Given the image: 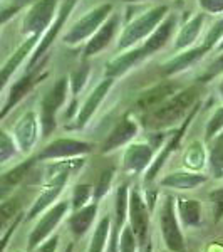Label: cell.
Masks as SVG:
<instances>
[{"label": "cell", "mask_w": 223, "mask_h": 252, "mask_svg": "<svg viewBox=\"0 0 223 252\" xmlns=\"http://www.w3.org/2000/svg\"><path fill=\"white\" fill-rule=\"evenodd\" d=\"M198 101V88L188 86L183 91L175 93L168 99L163 101L160 106L146 113L144 125L151 129H161L185 120L192 111L195 103Z\"/></svg>", "instance_id": "obj_1"}, {"label": "cell", "mask_w": 223, "mask_h": 252, "mask_svg": "<svg viewBox=\"0 0 223 252\" xmlns=\"http://www.w3.org/2000/svg\"><path fill=\"white\" fill-rule=\"evenodd\" d=\"M168 12L169 9L166 5H158L155 9L144 12L139 17H136L133 22H129L123 29V34H121L119 42H117V51H124V49L135 46L139 40L148 39L149 34H151V32L161 24V20L168 15Z\"/></svg>", "instance_id": "obj_2"}, {"label": "cell", "mask_w": 223, "mask_h": 252, "mask_svg": "<svg viewBox=\"0 0 223 252\" xmlns=\"http://www.w3.org/2000/svg\"><path fill=\"white\" fill-rule=\"evenodd\" d=\"M160 230L161 237L169 252H183L185 237L181 232L180 219L176 214V205L173 197H166L160 207Z\"/></svg>", "instance_id": "obj_3"}, {"label": "cell", "mask_w": 223, "mask_h": 252, "mask_svg": "<svg viewBox=\"0 0 223 252\" xmlns=\"http://www.w3.org/2000/svg\"><path fill=\"white\" fill-rule=\"evenodd\" d=\"M67 89H69V79L62 78L59 79L57 83L52 86L51 91L44 96L42 104H40V133L44 136H49L56 128V123H57V113L59 109L62 108L64 101H66L67 96Z\"/></svg>", "instance_id": "obj_4"}, {"label": "cell", "mask_w": 223, "mask_h": 252, "mask_svg": "<svg viewBox=\"0 0 223 252\" xmlns=\"http://www.w3.org/2000/svg\"><path fill=\"white\" fill-rule=\"evenodd\" d=\"M111 12H112L111 2L101 3V5L94 7L92 10H89L87 14L83 15V17L71 27V31L64 35V42L74 46V44H79V42H83V40H86L87 37H91V35L103 26L104 20L111 15Z\"/></svg>", "instance_id": "obj_5"}, {"label": "cell", "mask_w": 223, "mask_h": 252, "mask_svg": "<svg viewBox=\"0 0 223 252\" xmlns=\"http://www.w3.org/2000/svg\"><path fill=\"white\" fill-rule=\"evenodd\" d=\"M69 204L67 200H60L56 202L52 207H49L46 212L40 214V219L37 220V223L34 225V229L30 230L29 239H27V251H32L39 246L40 242H44L46 239L51 237V234L56 230V227L59 225V222L64 219V215L67 214Z\"/></svg>", "instance_id": "obj_6"}, {"label": "cell", "mask_w": 223, "mask_h": 252, "mask_svg": "<svg viewBox=\"0 0 223 252\" xmlns=\"http://www.w3.org/2000/svg\"><path fill=\"white\" fill-rule=\"evenodd\" d=\"M59 0H39L37 3L30 7L27 12L26 19L22 22V31L29 35L39 34L42 35L47 31V27L56 19V10H57Z\"/></svg>", "instance_id": "obj_7"}, {"label": "cell", "mask_w": 223, "mask_h": 252, "mask_svg": "<svg viewBox=\"0 0 223 252\" xmlns=\"http://www.w3.org/2000/svg\"><path fill=\"white\" fill-rule=\"evenodd\" d=\"M149 214H151V210L148 209L144 197L139 193V190L131 189L129 200H128V223L136 235L138 244H143L146 241V237H148Z\"/></svg>", "instance_id": "obj_8"}, {"label": "cell", "mask_w": 223, "mask_h": 252, "mask_svg": "<svg viewBox=\"0 0 223 252\" xmlns=\"http://www.w3.org/2000/svg\"><path fill=\"white\" fill-rule=\"evenodd\" d=\"M92 146L81 140L72 138H59L49 143L42 152L35 157V160H67V158H81L91 153Z\"/></svg>", "instance_id": "obj_9"}, {"label": "cell", "mask_w": 223, "mask_h": 252, "mask_svg": "<svg viewBox=\"0 0 223 252\" xmlns=\"http://www.w3.org/2000/svg\"><path fill=\"white\" fill-rule=\"evenodd\" d=\"M198 108H200V103H196L193 106L192 111L188 113V116L183 120V125H181V128L178 129V131L173 133V136L169 138L168 141L163 145V148H161V152H160V155H158V158L155 161H151V165L148 166V170H146V175H144V182H151V180H155V177H156V173L161 170V166H163L165 163V160L168 158L169 155H171L173 152L180 146V141L183 140V136H185V133H186V129H188V126L190 123H192V120L195 118V115L198 113Z\"/></svg>", "instance_id": "obj_10"}, {"label": "cell", "mask_w": 223, "mask_h": 252, "mask_svg": "<svg viewBox=\"0 0 223 252\" xmlns=\"http://www.w3.org/2000/svg\"><path fill=\"white\" fill-rule=\"evenodd\" d=\"M74 5H76V0H66V2L62 3V7H60L59 14L56 15V19L52 20V24L47 27V31L42 34V37L39 39L37 47H35L34 54H32V58H30L29 69L34 67V64L40 59V56H42L44 52H46L47 49L52 46V42H54L56 37L59 35L60 29H62V26L66 24V20L69 17V14L72 12V9H74Z\"/></svg>", "instance_id": "obj_11"}, {"label": "cell", "mask_w": 223, "mask_h": 252, "mask_svg": "<svg viewBox=\"0 0 223 252\" xmlns=\"http://www.w3.org/2000/svg\"><path fill=\"white\" fill-rule=\"evenodd\" d=\"M39 118L34 111H27L14 126V140L19 152L30 153L39 140Z\"/></svg>", "instance_id": "obj_12"}, {"label": "cell", "mask_w": 223, "mask_h": 252, "mask_svg": "<svg viewBox=\"0 0 223 252\" xmlns=\"http://www.w3.org/2000/svg\"><path fill=\"white\" fill-rule=\"evenodd\" d=\"M155 157V148L149 143H131L123 153V168L128 175H139L148 170Z\"/></svg>", "instance_id": "obj_13"}, {"label": "cell", "mask_w": 223, "mask_h": 252, "mask_svg": "<svg viewBox=\"0 0 223 252\" xmlns=\"http://www.w3.org/2000/svg\"><path fill=\"white\" fill-rule=\"evenodd\" d=\"M175 27H176V15L168 12V15L161 20L160 26L149 34V37L146 39L144 44L141 46V51H143L144 58H148V56L155 54L160 49H163L166 46V42L169 40V37H171Z\"/></svg>", "instance_id": "obj_14"}, {"label": "cell", "mask_w": 223, "mask_h": 252, "mask_svg": "<svg viewBox=\"0 0 223 252\" xmlns=\"http://www.w3.org/2000/svg\"><path fill=\"white\" fill-rule=\"evenodd\" d=\"M117 26H119V15L111 14L106 20H104L103 26L91 35L89 42L86 44V49H84V58L86 59L92 58V56H96L97 52L103 51L104 47H108V44L111 42L112 37H114Z\"/></svg>", "instance_id": "obj_15"}, {"label": "cell", "mask_w": 223, "mask_h": 252, "mask_svg": "<svg viewBox=\"0 0 223 252\" xmlns=\"http://www.w3.org/2000/svg\"><path fill=\"white\" fill-rule=\"evenodd\" d=\"M136 135H138V123L131 116H124L123 120L116 125V128L108 135L106 141L103 143L101 152L103 153L114 152V150L121 148V146L128 145Z\"/></svg>", "instance_id": "obj_16"}, {"label": "cell", "mask_w": 223, "mask_h": 252, "mask_svg": "<svg viewBox=\"0 0 223 252\" xmlns=\"http://www.w3.org/2000/svg\"><path fill=\"white\" fill-rule=\"evenodd\" d=\"M66 185H67V180H56V182L44 184L42 192L39 193V197L34 200V204L30 205L29 212L26 215V220H32V219L39 217L42 212H46L49 207L54 205Z\"/></svg>", "instance_id": "obj_17"}, {"label": "cell", "mask_w": 223, "mask_h": 252, "mask_svg": "<svg viewBox=\"0 0 223 252\" xmlns=\"http://www.w3.org/2000/svg\"><path fill=\"white\" fill-rule=\"evenodd\" d=\"M46 76H47V72L35 71V72H29V74L24 76V78L20 79V81H17V83H15L14 86H12V89H10L9 99H7L5 106H3L2 111H0V120L9 115V113L12 111V108H14L15 104L19 103V101H22L24 97L27 96V93H29L37 83H40V81L46 78Z\"/></svg>", "instance_id": "obj_18"}, {"label": "cell", "mask_w": 223, "mask_h": 252, "mask_svg": "<svg viewBox=\"0 0 223 252\" xmlns=\"http://www.w3.org/2000/svg\"><path fill=\"white\" fill-rule=\"evenodd\" d=\"M208 180V177H205L200 172H192V170H178V172L168 173L166 177L161 178L160 185L165 189H173V190H193L196 187L203 185Z\"/></svg>", "instance_id": "obj_19"}, {"label": "cell", "mask_w": 223, "mask_h": 252, "mask_svg": "<svg viewBox=\"0 0 223 252\" xmlns=\"http://www.w3.org/2000/svg\"><path fill=\"white\" fill-rule=\"evenodd\" d=\"M112 83H114V79H112V78H106L104 81H101V83L94 88V91L89 94V97L86 99V103H84V106L81 108V111H79V115H78V123H76V128H83V126H86L89 123V120L94 116L96 109L99 108L101 101L106 97L108 91L111 89Z\"/></svg>", "instance_id": "obj_20"}, {"label": "cell", "mask_w": 223, "mask_h": 252, "mask_svg": "<svg viewBox=\"0 0 223 252\" xmlns=\"http://www.w3.org/2000/svg\"><path fill=\"white\" fill-rule=\"evenodd\" d=\"M97 217V204L92 202V204H87L86 207L83 209H78L74 210V214L67 219V225H69V230H71L72 237L78 241L83 235L87 234V230L92 227Z\"/></svg>", "instance_id": "obj_21"}, {"label": "cell", "mask_w": 223, "mask_h": 252, "mask_svg": "<svg viewBox=\"0 0 223 252\" xmlns=\"http://www.w3.org/2000/svg\"><path fill=\"white\" fill-rule=\"evenodd\" d=\"M40 37H42V35H39V34L29 35V39H27L26 42H24L22 46H20L17 51L14 52V54H12V58L2 66V69H0V93H2L3 88H5V84L9 83V79L12 78V74L17 71V67L20 66V63H22V61L30 54V51L34 49L35 44L39 42Z\"/></svg>", "instance_id": "obj_22"}, {"label": "cell", "mask_w": 223, "mask_h": 252, "mask_svg": "<svg viewBox=\"0 0 223 252\" xmlns=\"http://www.w3.org/2000/svg\"><path fill=\"white\" fill-rule=\"evenodd\" d=\"M176 214L180 219V223L186 229H195L201 222V204L196 198L178 197L176 202Z\"/></svg>", "instance_id": "obj_23"}, {"label": "cell", "mask_w": 223, "mask_h": 252, "mask_svg": "<svg viewBox=\"0 0 223 252\" xmlns=\"http://www.w3.org/2000/svg\"><path fill=\"white\" fill-rule=\"evenodd\" d=\"M175 89L176 86L173 83H161V84H158V86H153L151 89L144 91L143 94L138 97L136 106L146 113L151 111V109H155L156 106H160L163 101L168 99L171 94H175Z\"/></svg>", "instance_id": "obj_24"}, {"label": "cell", "mask_w": 223, "mask_h": 252, "mask_svg": "<svg viewBox=\"0 0 223 252\" xmlns=\"http://www.w3.org/2000/svg\"><path fill=\"white\" fill-rule=\"evenodd\" d=\"M141 59H144V54H143V51H141V47L124 52V54L117 56L116 59L109 61L108 66H106V76L108 78H112V79L121 78V76L126 74L135 64L139 63Z\"/></svg>", "instance_id": "obj_25"}, {"label": "cell", "mask_w": 223, "mask_h": 252, "mask_svg": "<svg viewBox=\"0 0 223 252\" xmlns=\"http://www.w3.org/2000/svg\"><path fill=\"white\" fill-rule=\"evenodd\" d=\"M203 20H205V15L203 14H198L195 15L181 27V31L178 32L176 35V40H175V49H186L190 47L192 44L196 40L198 34L201 32V27H203Z\"/></svg>", "instance_id": "obj_26"}, {"label": "cell", "mask_w": 223, "mask_h": 252, "mask_svg": "<svg viewBox=\"0 0 223 252\" xmlns=\"http://www.w3.org/2000/svg\"><path fill=\"white\" fill-rule=\"evenodd\" d=\"M203 56H205V52H203V49H201L200 46L193 47V49H188V51L178 54L176 58H173L168 64H166V66H165V74L166 76H175V74H178V72L188 69L193 63H196V61L201 59Z\"/></svg>", "instance_id": "obj_27"}, {"label": "cell", "mask_w": 223, "mask_h": 252, "mask_svg": "<svg viewBox=\"0 0 223 252\" xmlns=\"http://www.w3.org/2000/svg\"><path fill=\"white\" fill-rule=\"evenodd\" d=\"M109 239H111V217L104 215V217L97 222L86 252H106L109 246Z\"/></svg>", "instance_id": "obj_28"}, {"label": "cell", "mask_w": 223, "mask_h": 252, "mask_svg": "<svg viewBox=\"0 0 223 252\" xmlns=\"http://www.w3.org/2000/svg\"><path fill=\"white\" fill-rule=\"evenodd\" d=\"M206 153H208L206 161L210 165L212 177L220 180V178H223V133H218L217 136L212 138V143H210V148Z\"/></svg>", "instance_id": "obj_29"}, {"label": "cell", "mask_w": 223, "mask_h": 252, "mask_svg": "<svg viewBox=\"0 0 223 252\" xmlns=\"http://www.w3.org/2000/svg\"><path fill=\"white\" fill-rule=\"evenodd\" d=\"M206 157H208V153H206L203 143H201V141H193V143L185 150L183 165L186 166V170L201 172L206 165Z\"/></svg>", "instance_id": "obj_30"}, {"label": "cell", "mask_w": 223, "mask_h": 252, "mask_svg": "<svg viewBox=\"0 0 223 252\" xmlns=\"http://www.w3.org/2000/svg\"><path fill=\"white\" fill-rule=\"evenodd\" d=\"M19 215H22L19 197H10L0 202V234H5Z\"/></svg>", "instance_id": "obj_31"}, {"label": "cell", "mask_w": 223, "mask_h": 252, "mask_svg": "<svg viewBox=\"0 0 223 252\" xmlns=\"http://www.w3.org/2000/svg\"><path fill=\"white\" fill-rule=\"evenodd\" d=\"M94 195V187L89 184H79L72 190V198H71V207L74 210L83 209L89 204V200H92Z\"/></svg>", "instance_id": "obj_32"}, {"label": "cell", "mask_w": 223, "mask_h": 252, "mask_svg": "<svg viewBox=\"0 0 223 252\" xmlns=\"http://www.w3.org/2000/svg\"><path fill=\"white\" fill-rule=\"evenodd\" d=\"M19 153V148L15 145L14 136L0 129V163H7Z\"/></svg>", "instance_id": "obj_33"}, {"label": "cell", "mask_w": 223, "mask_h": 252, "mask_svg": "<svg viewBox=\"0 0 223 252\" xmlns=\"http://www.w3.org/2000/svg\"><path fill=\"white\" fill-rule=\"evenodd\" d=\"M138 251V239L131 230L129 223H124L117 237V252H136Z\"/></svg>", "instance_id": "obj_34"}, {"label": "cell", "mask_w": 223, "mask_h": 252, "mask_svg": "<svg viewBox=\"0 0 223 252\" xmlns=\"http://www.w3.org/2000/svg\"><path fill=\"white\" fill-rule=\"evenodd\" d=\"M112 170H106V172L101 173V177L97 178V184L94 185V195H92V202H99L101 198H104L111 189V184H112Z\"/></svg>", "instance_id": "obj_35"}, {"label": "cell", "mask_w": 223, "mask_h": 252, "mask_svg": "<svg viewBox=\"0 0 223 252\" xmlns=\"http://www.w3.org/2000/svg\"><path fill=\"white\" fill-rule=\"evenodd\" d=\"M223 129V106L218 108L217 111L213 113V116L210 118L208 125H206V129H205V138L206 141H210L212 138H215L218 133H222Z\"/></svg>", "instance_id": "obj_36"}, {"label": "cell", "mask_w": 223, "mask_h": 252, "mask_svg": "<svg viewBox=\"0 0 223 252\" xmlns=\"http://www.w3.org/2000/svg\"><path fill=\"white\" fill-rule=\"evenodd\" d=\"M210 198V205H212V212H213V220L220 222L223 219V189H215L208 195Z\"/></svg>", "instance_id": "obj_37"}, {"label": "cell", "mask_w": 223, "mask_h": 252, "mask_svg": "<svg viewBox=\"0 0 223 252\" xmlns=\"http://www.w3.org/2000/svg\"><path fill=\"white\" fill-rule=\"evenodd\" d=\"M87 76H89V66H83L81 69H76L71 74L69 86H71L74 94H79V91L84 88V84H86V81H87Z\"/></svg>", "instance_id": "obj_38"}, {"label": "cell", "mask_w": 223, "mask_h": 252, "mask_svg": "<svg viewBox=\"0 0 223 252\" xmlns=\"http://www.w3.org/2000/svg\"><path fill=\"white\" fill-rule=\"evenodd\" d=\"M223 72V54L218 56L217 59L212 63V66H210L208 69H206V72L203 76H201V83H206V81H210V79H213V78H217V76H220Z\"/></svg>", "instance_id": "obj_39"}, {"label": "cell", "mask_w": 223, "mask_h": 252, "mask_svg": "<svg viewBox=\"0 0 223 252\" xmlns=\"http://www.w3.org/2000/svg\"><path fill=\"white\" fill-rule=\"evenodd\" d=\"M57 246H59V235H52V237L46 239L44 242H40L30 252H56L57 251Z\"/></svg>", "instance_id": "obj_40"}, {"label": "cell", "mask_w": 223, "mask_h": 252, "mask_svg": "<svg viewBox=\"0 0 223 252\" xmlns=\"http://www.w3.org/2000/svg\"><path fill=\"white\" fill-rule=\"evenodd\" d=\"M200 7L208 14H223V0H200Z\"/></svg>", "instance_id": "obj_41"}, {"label": "cell", "mask_w": 223, "mask_h": 252, "mask_svg": "<svg viewBox=\"0 0 223 252\" xmlns=\"http://www.w3.org/2000/svg\"><path fill=\"white\" fill-rule=\"evenodd\" d=\"M22 220V215H19L17 219H15V222L12 223V225L7 229V232L2 235V239H0V252H3L5 251V246H7V242L10 241V237H12V234H14V230L17 229V225H19V222Z\"/></svg>", "instance_id": "obj_42"}, {"label": "cell", "mask_w": 223, "mask_h": 252, "mask_svg": "<svg viewBox=\"0 0 223 252\" xmlns=\"http://www.w3.org/2000/svg\"><path fill=\"white\" fill-rule=\"evenodd\" d=\"M156 200H158V192H156V190H146V193H144V202H146V205H148V209L151 210V212L155 210Z\"/></svg>", "instance_id": "obj_43"}, {"label": "cell", "mask_w": 223, "mask_h": 252, "mask_svg": "<svg viewBox=\"0 0 223 252\" xmlns=\"http://www.w3.org/2000/svg\"><path fill=\"white\" fill-rule=\"evenodd\" d=\"M7 193H9V187H7V185H2V187H0V202L5 200V198H7Z\"/></svg>", "instance_id": "obj_44"}, {"label": "cell", "mask_w": 223, "mask_h": 252, "mask_svg": "<svg viewBox=\"0 0 223 252\" xmlns=\"http://www.w3.org/2000/svg\"><path fill=\"white\" fill-rule=\"evenodd\" d=\"M218 91H220V97H222V101H223V78L220 81V84H218Z\"/></svg>", "instance_id": "obj_45"}, {"label": "cell", "mask_w": 223, "mask_h": 252, "mask_svg": "<svg viewBox=\"0 0 223 252\" xmlns=\"http://www.w3.org/2000/svg\"><path fill=\"white\" fill-rule=\"evenodd\" d=\"M64 252H74V244H67V247H66V251H64Z\"/></svg>", "instance_id": "obj_46"}, {"label": "cell", "mask_w": 223, "mask_h": 252, "mask_svg": "<svg viewBox=\"0 0 223 252\" xmlns=\"http://www.w3.org/2000/svg\"><path fill=\"white\" fill-rule=\"evenodd\" d=\"M144 252H153V244H151V242L146 244V249H144Z\"/></svg>", "instance_id": "obj_47"}, {"label": "cell", "mask_w": 223, "mask_h": 252, "mask_svg": "<svg viewBox=\"0 0 223 252\" xmlns=\"http://www.w3.org/2000/svg\"><path fill=\"white\" fill-rule=\"evenodd\" d=\"M215 49H217V51H223V37H222V40H220V42H218V46L217 47H215Z\"/></svg>", "instance_id": "obj_48"}, {"label": "cell", "mask_w": 223, "mask_h": 252, "mask_svg": "<svg viewBox=\"0 0 223 252\" xmlns=\"http://www.w3.org/2000/svg\"><path fill=\"white\" fill-rule=\"evenodd\" d=\"M121 2H146V0H121Z\"/></svg>", "instance_id": "obj_49"}]
</instances>
